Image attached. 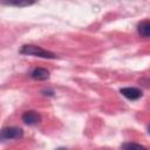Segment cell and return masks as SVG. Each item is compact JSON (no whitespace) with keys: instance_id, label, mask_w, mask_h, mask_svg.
Listing matches in <instances>:
<instances>
[{"instance_id":"obj_1","label":"cell","mask_w":150,"mask_h":150,"mask_svg":"<svg viewBox=\"0 0 150 150\" xmlns=\"http://www.w3.org/2000/svg\"><path fill=\"white\" fill-rule=\"evenodd\" d=\"M20 54L22 55H34L38 57H43V59H55L56 55L49 50H46L39 46L35 45H23L20 48Z\"/></svg>"},{"instance_id":"obj_2","label":"cell","mask_w":150,"mask_h":150,"mask_svg":"<svg viewBox=\"0 0 150 150\" xmlns=\"http://www.w3.org/2000/svg\"><path fill=\"white\" fill-rule=\"evenodd\" d=\"M23 136V131L19 127H7L0 130V141L19 139Z\"/></svg>"},{"instance_id":"obj_3","label":"cell","mask_w":150,"mask_h":150,"mask_svg":"<svg viewBox=\"0 0 150 150\" xmlns=\"http://www.w3.org/2000/svg\"><path fill=\"white\" fill-rule=\"evenodd\" d=\"M120 93L127 97L128 100H131V101H136L138 98L142 97V90H139L138 88H135V87H125V88H122L120 90Z\"/></svg>"},{"instance_id":"obj_4","label":"cell","mask_w":150,"mask_h":150,"mask_svg":"<svg viewBox=\"0 0 150 150\" xmlns=\"http://www.w3.org/2000/svg\"><path fill=\"white\" fill-rule=\"evenodd\" d=\"M22 121L28 124V125H35L38 123L41 122V115L38 111L34 110H28L26 112H23L22 115Z\"/></svg>"},{"instance_id":"obj_5","label":"cell","mask_w":150,"mask_h":150,"mask_svg":"<svg viewBox=\"0 0 150 150\" xmlns=\"http://www.w3.org/2000/svg\"><path fill=\"white\" fill-rule=\"evenodd\" d=\"M30 76H32V79H34L36 81H46L49 79V71L46 68L38 67V68L33 69V71L30 73Z\"/></svg>"},{"instance_id":"obj_6","label":"cell","mask_w":150,"mask_h":150,"mask_svg":"<svg viewBox=\"0 0 150 150\" xmlns=\"http://www.w3.org/2000/svg\"><path fill=\"white\" fill-rule=\"evenodd\" d=\"M137 30L143 38H149V35H150V23H149V21H142L138 25Z\"/></svg>"},{"instance_id":"obj_7","label":"cell","mask_w":150,"mask_h":150,"mask_svg":"<svg viewBox=\"0 0 150 150\" xmlns=\"http://www.w3.org/2000/svg\"><path fill=\"white\" fill-rule=\"evenodd\" d=\"M122 149L123 150H148L145 146H143L141 144H137V143H131V142L122 144Z\"/></svg>"},{"instance_id":"obj_8","label":"cell","mask_w":150,"mask_h":150,"mask_svg":"<svg viewBox=\"0 0 150 150\" xmlns=\"http://www.w3.org/2000/svg\"><path fill=\"white\" fill-rule=\"evenodd\" d=\"M4 5H11V6H18V7H23V6H29L33 5V1H1Z\"/></svg>"},{"instance_id":"obj_9","label":"cell","mask_w":150,"mask_h":150,"mask_svg":"<svg viewBox=\"0 0 150 150\" xmlns=\"http://www.w3.org/2000/svg\"><path fill=\"white\" fill-rule=\"evenodd\" d=\"M57 150H67V149H64V148H60V149H57Z\"/></svg>"}]
</instances>
